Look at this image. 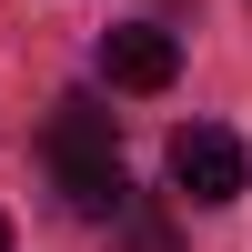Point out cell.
I'll return each instance as SVG.
<instances>
[{
  "label": "cell",
  "instance_id": "cell-3",
  "mask_svg": "<svg viewBox=\"0 0 252 252\" xmlns=\"http://www.w3.org/2000/svg\"><path fill=\"white\" fill-rule=\"evenodd\" d=\"M101 71H111V91H172L182 40L152 31V20H121V31H101Z\"/></svg>",
  "mask_w": 252,
  "mask_h": 252
},
{
  "label": "cell",
  "instance_id": "cell-2",
  "mask_svg": "<svg viewBox=\"0 0 252 252\" xmlns=\"http://www.w3.org/2000/svg\"><path fill=\"white\" fill-rule=\"evenodd\" d=\"M242 182H252L242 131H222V121H182V131H172V192L182 202L222 212V202H242Z\"/></svg>",
  "mask_w": 252,
  "mask_h": 252
},
{
  "label": "cell",
  "instance_id": "cell-1",
  "mask_svg": "<svg viewBox=\"0 0 252 252\" xmlns=\"http://www.w3.org/2000/svg\"><path fill=\"white\" fill-rule=\"evenodd\" d=\"M51 182H61V202H71L81 222H111L121 202H131V182H121V141H111V111H101L91 91H71L51 111Z\"/></svg>",
  "mask_w": 252,
  "mask_h": 252
},
{
  "label": "cell",
  "instance_id": "cell-4",
  "mask_svg": "<svg viewBox=\"0 0 252 252\" xmlns=\"http://www.w3.org/2000/svg\"><path fill=\"white\" fill-rule=\"evenodd\" d=\"M111 242H121V252H182L172 222H161L152 202H121V212H111Z\"/></svg>",
  "mask_w": 252,
  "mask_h": 252
},
{
  "label": "cell",
  "instance_id": "cell-5",
  "mask_svg": "<svg viewBox=\"0 0 252 252\" xmlns=\"http://www.w3.org/2000/svg\"><path fill=\"white\" fill-rule=\"evenodd\" d=\"M0 252H10V222H0Z\"/></svg>",
  "mask_w": 252,
  "mask_h": 252
}]
</instances>
